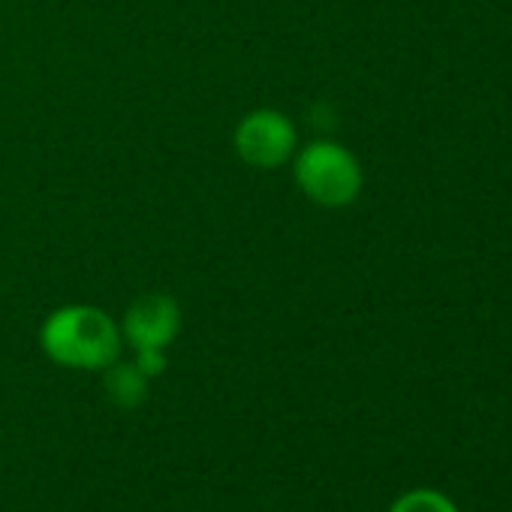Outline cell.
I'll use <instances>...</instances> for the list:
<instances>
[{
    "instance_id": "1",
    "label": "cell",
    "mask_w": 512,
    "mask_h": 512,
    "mask_svg": "<svg viewBox=\"0 0 512 512\" xmlns=\"http://www.w3.org/2000/svg\"><path fill=\"white\" fill-rule=\"evenodd\" d=\"M43 350L67 368H109L118 359L121 335L112 317L91 305L55 311L40 332Z\"/></svg>"
},
{
    "instance_id": "2",
    "label": "cell",
    "mask_w": 512,
    "mask_h": 512,
    "mask_svg": "<svg viewBox=\"0 0 512 512\" xmlns=\"http://www.w3.org/2000/svg\"><path fill=\"white\" fill-rule=\"evenodd\" d=\"M296 181L308 199L326 208L350 205L362 190V169L350 151L332 142H314L296 157Z\"/></svg>"
},
{
    "instance_id": "3",
    "label": "cell",
    "mask_w": 512,
    "mask_h": 512,
    "mask_svg": "<svg viewBox=\"0 0 512 512\" xmlns=\"http://www.w3.org/2000/svg\"><path fill=\"white\" fill-rule=\"evenodd\" d=\"M232 142L244 163L256 169H275L293 157L296 130L287 115L275 109H256L238 121Z\"/></svg>"
},
{
    "instance_id": "4",
    "label": "cell",
    "mask_w": 512,
    "mask_h": 512,
    "mask_svg": "<svg viewBox=\"0 0 512 512\" xmlns=\"http://www.w3.org/2000/svg\"><path fill=\"white\" fill-rule=\"evenodd\" d=\"M178 326V302L166 293L139 296L124 317V332L136 350H166V344L178 335Z\"/></svg>"
},
{
    "instance_id": "5",
    "label": "cell",
    "mask_w": 512,
    "mask_h": 512,
    "mask_svg": "<svg viewBox=\"0 0 512 512\" xmlns=\"http://www.w3.org/2000/svg\"><path fill=\"white\" fill-rule=\"evenodd\" d=\"M106 389L118 407H136L145 398L148 377L136 368V362L133 365H115L106 377Z\"/></svg>"
},
{
    "instance_id": "6",
    "label": "cell",
    "mask_w": 512,
    "mask_h": 512,
    "mask_svg": "<svg viewBox=\"0 0 512 512\" xmlns=\"http://www.w3.org/2000/svg\"><path fill=\"white\" fill-rule=\"evenodd\" d=\"M392 512H458V509L449 503V497L437 491H410L392 506Z\"/></svg>"
}]
</instances>
